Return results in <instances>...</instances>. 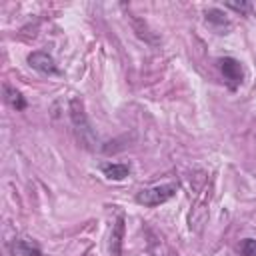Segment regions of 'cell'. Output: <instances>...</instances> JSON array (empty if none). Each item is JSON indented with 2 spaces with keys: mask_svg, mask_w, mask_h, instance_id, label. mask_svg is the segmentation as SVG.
Segmentation results:
<instances>
[{
  "mask_svg": "<svg viewBox=\"0 0 256 256\" xmlns=\"http://www.w3.org/2000/svg\"><path fill=\"white\" fill-rule=\"evenodd\" d=\"M28 64H30L34 70H38L40 74H58V66H56L54 58H52L48 52H42V50L32 52V54L28 56Z\"/></svg>",
  "mask_w": 256,
  "mask_h": 256,
  "instance_id": "2",
  "label": "cell"
},
{
  "mask_svg": "<svg viewBox=\"0 0 256 256\" xmlns=\"http://www.w3.org/2000/svg\"><path fill=\"white\" fill-rule=\"evenodd\" d=\"M220 70H222V74H224V78L232 84V88H236L240 82H242V66H240V62L238 60H234V58H222L220 60Z\"/></svg>",
  "mask_w": 256,
  "mask_h": 256,
  "instance_id": "3",
  "label": "cell"
},
{
  "mask_svg": "<svg viewBox=\"0 0 256 256\" xmlns=\"http://www.w3.org/2000/svg\"><path fill=\"white\" fill-rule=\"evenodd\" d=\"M6 98H8V102L16 108V110H22V108H26V100L22 98V94L18 92V90H14V88H10V86H6Z\"/></svg>",
  "mask_w": 256,
  "mask_h": 256,
  "instance_id": "6",
  "label": "cell"
},
{
  "mask_svg": "<svg viewBox=\"0 0 256 256\" xmlns=\"http://www.w3.org/2000/svg\"><path fill=\"white\" fill-rule=\"evenodd\" d=\"M102 172L110 180H124L130 174V166L124 162H110V164H102Z\"/></svg>",
  "mask_w": 256,
  "mask_h": 256,
  "instance_id": "4",
  "label": "cell"
},
{
  "mask_svg": "<svg viewBox=\"0 0 256 256\" xmlns=\"http://www.w3.org/2000/svg\"><path fill=\"white\" fill-rule=\"evenodd\" d=\"M12 252L20 256H40V248L32 240H14Z\"/></svg>",
  "mask_w": 256,
  "mask_h": 256,
  "instance_id": "5",
  "label": "cell"
},
{
  "mask_svg": "<svg viewBox=\"0 0 256 256\" xmlns=\"http://www.w3.org/2000/svg\"><path fill=\"white\" fill-rule=\"evenodd\" d=\"M206 20H208V22H212V24H220V26H228V20L224 18V14H222V10H218V8H212V10H208V12H206Z\"/></svg>",
  "mask_w": 256,
  "mask_h": 256,
  "instance_id": "7",
  "label": "cell"
},
{
  "mask_svg": "<svg viewBox=\"0 0 256 256\" xmlns=\"http://www.w3.org/2000/svg\"><path fill=\"white\" fill-rule=\"evenodd\" d=\"M226 6L232 8V10H236V12H244V14L250 10V4H246V2H240V4L238 2H228Z\"/></svg>",
  "mask_w": 256,
  "mask_h": 256,
  "instance_id": "9",
  "label": "cell"
},
{
  "mask_svg": "<svg viewBox=\"0 0 256 256\" xmlns=\"http://www.w3.org/2000/svg\"><path fill=\"white\" fill-rule=\"evenodd\" d=\"M178 186L174 182L168 184H158V186H150V188H142L136 194V202L144 204V206H160L164 202H168L174 194H176Z\"/></svg>",
  "mask_w": 256,
  "mask_h": 256,
  "instance_id": "1",
  "label": "cell"
},
{
  "mask_svg": "<svg viewBox=\"0 0 256 256\" xmlns=\"http://www.w3.org/2000/svg\"><path fill=\"white\" fill-rule=\"evenodd\" d=\"M238 250L244 254V256H256V240L254 238H244L238 246Z\"/></svg>",
  "mask_w": 256,
  "mask_h": 256,
  "instance_id": "8",
  "label": "cell"
}]
</instances>
